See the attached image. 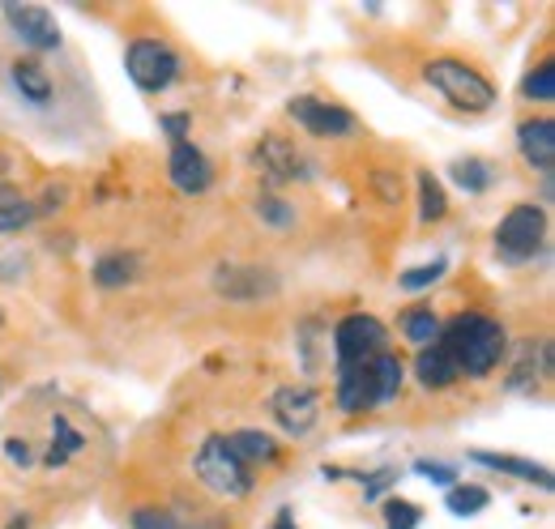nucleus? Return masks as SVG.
Returning a JSON list of instances; mask_svg holds the SVG:
<instances>
[{"label": "nucleus", "mask_w": 555, "mask_h": 529, "mask_svg": "<svg viewBox=\"0 0 555 529\" xmlns=\"http://www.w3.org/2000/svg\"><path fill=\"white\" fill-rule=\"evenodd\" d=\"M436 346L449 354V363H453L457 380H462V376L479 380V376H487V372L504 359L508 337H504V325H500L495 317H483V312H462V317H453L449 325H440Z\"/></svg>", "instance_id": "1"}, {"label": "nucleus", "mask_w": 555, "mask_h": 529, "mask_svg": "<svg viewBox=\"0 0 555 529\" xmlns=\"http://www.w3.org/2000/svg\"><path fill=\"white\" fill-rule=\"evenodd\" d=\"M402 376H406V367L389 350L376 354V359H367V363H359V367H338V405L347 414L376 410V405H385V401L398 397Z\"/></svg>", "instance_id": "2"}, {"label": "nucleus", "mask_w": 555, "mask_h": 529, "mask_svg": "<svg viewBox=\"0 0 555 529\" xmlns=\"http://www.w3.org/2000/svg\"><path fill=\"white\" fill-rule=\"evenodd\" d=\"M423 81L431 90H440L457 112H470V116L491 112V103H495V86L487 81L479 68H470L466 61H453V56L427 61L423 65Z\"/></svg>", "instance_id": "3"}, {"label": "nucleus", "mask_w": 555, "mask_h": 529, "mask_svg": "<svg viewBox=\"0 0 555 529\" xmlns=\"http://www.w3.org/2000/svg\"><path fill=\"white\" fill-rule=\"evenodd\" d=\"M193 474H197V482H202L206 491H214L218 500H240V495H248L253 482H257V474L235 457V449H231L227 436H206V440H202V449H197V457H193Z\"/></svg>", "instance_id": "4"}, {"label": "nucleus", "mask_w": 555, "mask_h": 529, "mask_svg": "<svg viewBox=\"0 0 555 529\" xmlns=\"http://www.w3.org/2000/svg\"><path fill=\"white\" fill-rule=\"evenodd\" d=\"M547 244V214L543 205H513L495 227V253L500 261L526 264L534 261Z\"/></svg>", "instance_id": "5"}, {"label": "nucleus", "mask_w": 555, "mask_h": 529, "mask_svg": "<svg viewBox=\"0 0 555 529\" xmlns=\"http://www.w3.org/2000/svg\"><path fill=\"white\" fill-rule=\"evenodd\" d=\"M385 346H389V333L367 312H350L334 330V359H338V367H359V363L385 354Z\"/></svg>", "instance_id": "6"}, {"label": "nucleus", "mask_w": 555, "mask_h": 529, "mask_svg": "<svg viewBox=\"0 0 555 529\" xmlns=\"http://www.w3.org/2000/svg\"><path fill=\"white\" fill-rule=\"evenodd\" d=\"M125 68H129V77H133L138 90L158 94V90H167L180 77V56L163 39H138L125 52Z\"/></svg>", "instance_id": "7"}, {"label": "nucleus", "mask_w": 555, "mask_h": 529, "mask_svg": "<svg viewBox=\"0 0 555 529\" xmlns=\"http://www.w3.org/2000/svg\"><path fill=\"white\" fill-rule=\"evenodd\" d=\"M286 116L312 137H350L354 132V116L347 107H338L330 99H317V94H295L286 103Z\"/></svg>", "instance_id": "8"}, {"label": "nucleus", "mask_w": 555, "mask_h": 529, "mask_svg": "<svg viewBox=\"0 0 555 529\" xmlns=\"http://www.w3.org/2000/svg\"><path fill=\"white\" fill-rule=\"evenodd\" d=\"M4 17L13 26V35L30 48V52H52L61 48V26L43 4H4Z\"/></svg>", "instance_id": "9"}, {"label": "nucleus", "mask_w": 555, "mask_h": 529, "mask_svg": "<svg viewBox=\"0 0 555 529\" xmlns=\"http://www.w3.org/2000/svg\"><path fill=\"white\" fill-rule=\"evenodd\" d=\"M214 291L235 304H253L261 295H278V278L266 264H222L214 273Z\"/></svg>", "instance_id": "10"}, {"label": "nucleus", "mask_w": 555, "mask_h": 529, "mask_svg": "<svg viewBox=\"0 0 555 529\" xmlns=\"http://www.w3.org/2000/svg\"><path fill=\"white\" fill-rule=\"evenodd\" d=\"M270 410H274V418L282 423L286 436H308L312 423L321 418V397H317V389H308V385H286V389L274 393Z\"/></svg>", "instance_id": "11"}, {"label": "nucleus", "mask_w": 555, "mask_h": 529, "mask_svg": "<svg viewBox=\"0 0 555 529\" xmlns=\"http://www.w3.org/2000/svg\"><path fill=\"white\" fill-rule=\"evenodd\" d=\"M253 167H257V176H261L266 184H291V180H304V176H308V171H304V158H299L295 145L282 141V137H266V141L253 150Z\"/></svg>", "instance_id": "12"}, {"label": "nucleus", "mask_w": 555, "mask_h": 529, "mask_svg": "<svg viewBox=\"0 0 555 529\" xmlns=\"http://www.w3.org/2000/svg\"><path fill=\"white\" fill-rule=\"evenodd\" d=\"M167 176H171V184L180 189V193H189V197H197V193H206L209 184H214V167H209V158L193 145V141H180V145H171V158H167Z\"/></svg>", "instance_id": "13"}, {"label": "nucleus", "mask_w": 555, "mask_h": 529, "mask_svg": "<svg viewBox=\"0 0 555 529\" xmlns=\"http://www.w3.org/2000/svg\"><path fill=\"white\" fill-rule=\"evenodd\" d=\"M517 150H521V158H526L534 171L552 176V167H555V125H552V120H526V125H517Z\"/></svg>", "instance_id": "14"}, {"label": "nucleus", "mask_w": 555, "mask_h": 529, "mask_svg": "<svg viewBox=\"0 0 555 529\" xmlns=\"http://www.w3.org/2000/svg\"><path fill=\"white\" fill-rule=\"evenodd\" d=\"M9 81L17 86V94L26 103H35V107H48L52 103V77H48V68L39 65L35 56H17L9 65Z\"/></svg>", "instance_id": "15"}, {"label": "nucleus", "mask_w": 555, "mask_h": 529, "mask_svg": "<svg viewBox=\"0 0 555 529\" xmlns=\"http://www.w3.org/2000/svg\"><path fill=\"white\" fill-rule=\"evenodd\" d=\"M470 462L487 465V469H495V474H508V478H521V482H539L543 491H552L555 487L552 469H547V465L526 462V457H508V453H483V449H475Z\"/></svg>", "instance_id": "16"}, {"label": "nucleus", "mask_w": 555, "mask_h": 529, "mask_svg": "<svg viewBox=\"0 0 555 529\" xmlns=\"http://www.w3.org/2000/svg\"><path fill=\"white\" fill-rule=\"evenodd\" d=\"M227 440H231L235 457L248 465L253 474H257L261 465H274L278 462V440H274V436H266V431H253V427H244V431H231Z\"/></svg>", "instance_id": "17"}, {"label": "nucleus", "mask_w": 555, "mask_h": 529, "mask_svg": "<svg viewBox=\"0 0 555 529\" xmlns=\"http://www.w3.org/2000/svg\"><path fill=\"white\" fill-rule=\"evenodd\" d=\"M415 376L423 389H449L453 380H457V372H453V363H449V354L431 341V346H423L415 359Z\"/></svg>", "instance_id": "18"}, {"label": "nucleus", "mask_w": 555, "mask_h": 529, "mask_svg": "<svg viewBox=\"0 0 555 529\" xmlns=\"http://www.w3.org/2000/svg\"><path fill=\"white\" fill-rule=\"evenodd\" d=\"M141 273V257L138 253H107L94 261V282L103 291H116V286H129Z\"/></svg>", "instance_id": "19"}, {"label": "nucleus", "mask_w": 555, "mask_h": 529, "mask_svg": "<svg viewBox=\"0 0 555 529\" xmlns=\"http://www.w3.org/2000/svg\"><path fill=\"white\" fill-rule=\"evenodd\" d=\"M81 449H86V436L73 427L65 414H56V418H52V444H48V453H43V465L56 469V465H65L69 457H77Z\"/></svg>", "instance_id": "20"}, {"label": "nucleus", "mask_w": 555, "mask_h": 529, "mask_svg": "<svg viewBox=\"0 0 555 529\" xmlns=\"http://www.w3.org/2000/svg\"><path fill=\"white\" fill-rule=\"evenodd\" d=\"M444 214H449L444 184H440L431 171H418V218H423V222H440Z\"/></svg>", "instance_id": "21"}, {"label": "nucleus", "mask_w": 555, "mask_h": 529, "mask_svg": "<svg viewBox=\"0 0 555 529\" xmlns=\"http://www.w3.org/2000/svg\"><path fill=\"white\" fill-rule=\"evenodd\" d=\"M487 504H491V491H487V487H479V482L449 487V500H444V508H449L453 517H479Z\"/></svg>", "instance_id": "22"}, {"label": "nucleus", "mask_w": 555, "mask_h": 529, "mask_svg": "<svg viewBox=\"0 0 555 529\" xmlns=\"http://www.w3.org/2000/svg\"><path fill=\"white\" fill-rule=\"evenodd\" d=\"M449 176H453V184H462L466 193H487L491 180H495V171L487 167L483 158H457V163L449 167Z\"/></svg>", "instance_id": "23"}, {"label": "nucleus", "mask_w": 555, "mask_h": 529, "mask_svg": "<svg viewBox=\"0 0 555 529\" xmlns=\"http://www.w3.org/2000/svg\"><path fill=\"white\" fill-rule=\"evenodd\" d=\"M133 529H218V526H189L176 508H163V504H145L133 513Z\"/></svg>", "instance_id": "24"}, {"label": "nucleus", "mask_w": 555, "mask_h": 529, "mask_svg": "<svg viewBox=\"0 0 555 529\" xmlns=\"http://www.w3.org/2000/svg\"><path fill=\"white\" fill-rule=\"evenodd\" d=\"M521 99H530V103H552L555 99V61H543V65H534L526 73V81H521Z\"/></svg>", "instance_id": "25"}, {"label": "nucleus", "mask_w": 555, "mask_h": 529, "mask_svg": "<svg viewBox=\"0 0 555 529\" xmlns=\"http://www.w3.org/2000/svg\"><path fill=\"white\" fill-rule=\"evenodd\" d=\"M402 333H406V337L415 341L418 350H423V346H431V341H436V333H440V321L431 317V308H411V312L402 317Z\"/></svg>", "instance_id": "26"}, {"label": "nucleus", "mask_w": 555, "mask_h": 529, "mask_svg": "<svg viewBox=\"0 0 555 529\" xmlns=\"http://www.w3.org/2000/svg\"><path fill=\"white\" fill-rule=\"evenodd\" d=\"M39 218V209H35V201H26L22 193L13 201H4L0 205V235H9V231H22L26 222H35Z\"/></svg>", "instance_id": "27"}, {"label": "nucleus", "mask_w": 555, "mask_h": 529, "mask_svg": "<svg viewBox=\"0 0 555 529\" xmlns=\"http://www.w3.org/2000/svg\"><path fill=\"white\" fill-rule=\"evenodd\" d=\"M423 521V513H418V504L411 500H385V529H418Z\"/></svg>", "instance_id": "28"}, {"label": "nucleus", "mask_w": 555, "mask_h": 529, "mask_svg": "<svg viewBox=\"0 0 555 529\" xmlns=\"http://www.w3.org/2000/svg\"><path fill=\"white\" fill-rule=\"evenodd\" d=\"M440 278H444V261L415 264V269H406V273H402V278H398V286H402V291H411V295H415V291H427V286H431V282H440Z\"/></svg>", "instance_id": "29"}, {"label": "nucleus", "mask_w": 555, "mask_h": 529, "mask_svg": "<svg viewBox=\"0 0 555 529\" xmlns=\"http://www.w3.org/2000/svg\"><path fill=\"white\" fill-rule=\"evenodd\" d=\"M257 218H261V222H270V227H282V231H286V227H295V209H291L282 197L257 201Z\"/></svg>", "instance_id": "30"}, {"label": "nucleus", "mask_w": 555, "mask_h": 529, "mask_svg": "<svg viewBox=\"0 0 555 529\" xmlns=\"http://www.w3.org/2000/svg\"><path fill=\"white\" fill-rule=\"evenodd\" d=\"M398 478H402V469H393V465H385V469H376V474H367V478L359 474V482H363V495H367V500H376V495H380L389 482H398Z\"/></svg>", "instance_id": "31"}, {"label": "nucleus", "mask_w": 555, "mask_h": 529, "mask_svg": "<svg viewBox=\"0 0 555 529\" xmlns=\"http://www.w3.org/2000/svg\"><path fill=\"white\" fill-rule=\"evenodd\" d=\"M415 474H423V478H431V482H440V487H453V465L444 462H415Z\"/></svg>", "instance_id": "32"}, {"label": "nucleus", "mask_w": 555, "mask_h": 529, "mask_svg": "<svg viewBox=\"0 0 555 529\" xmlns=\"http://www.w3.org/2000/svg\"><path fill=\"white\" fill-rule=\"evenodd\" d=\"M189 116L184 112H171V116H163V132L171 137V145H180V141H189Z\"/></svg>", "instance_id": "33"}, {"label": "nucleus", "mask_w": 555, "mask_h": 529, "mask_svg": "<svg viewBox=\"0 0 555 529\" xmlns=\"http://www.w3.org/2000/svg\"><path fill=\"white\" fill-rule=\"evenodd\" d=\"M372 184H376V193L389 201V205L402 197V180H393L389 171H376V176H372Z\"/></svg>", "instance_id": "34"}, {"label": "nucleus", "mask_w": 555, "mask_h": 529, "mask_svg": "<svg viewBox=\"0 0 555 529\" xmlns=\"http://www.w3.org/2000/svg\"><path fill=\"white\" fill-rule=\"evenodd\" d=\"M270 529H299L295 526V513H291V508H278V517H274V526Z\"/></svg>", "instance_id": "35"}, {"label": "nucleus", "mask_w": 555, "mask_h": 529, "mask_svg": "<svg viewBox=\"0 0 555 529\" xmlns=\"http://www.w3.org/2000/svg\"><path fill=\"white\" fill-rule=\"evenodd\" d=\"M4 529H26V517H13V521H9Z\"/></svg>", "instance_id": "36"}]
</instances>
